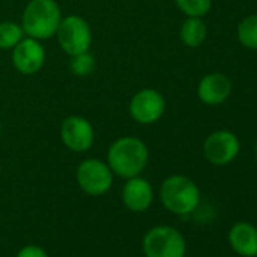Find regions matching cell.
I'll return each instance as SVG.
<instances>
[{
    "instance_id": "cell-1",
    "label": "cell",
    "mask_w": 257,
    "mask_h": 257,
    "mask_svg": "<svg viewBox=\"0 0 257 257\" xmlns=\"http://www.w3.org/2000/svg\"><path fill=\"white\" fill-rule=\"evenodd\" d=\"M150 152L147 144L137 137H121L115 140L106 153V164L113 176L124 180L141 176L149 165Z\"/></svg>"
},
{
    "instance_id": "cell-2",
    "label": "cell",
    "mask_w": 257,
    "mask_h": 257,
    "mask_svg": "<svg viewBox=\"0 0 257 257\" xmlns=\"http://www.w3.org/2000/svg\"><path fill=\"white\" fill-rule=\"evenodd\" d=\"M159 198L168 212L179 216H186L198 209L201 192L192 179L182 174H174L162 182Z\"/></svg>"
},
{
    "instance_id": "cell-3",
    "label": "cell",
    "mask_w": 257,
    "mask_h": 257,
    "mask_svg": "<svg viewBox=\"0 0 257 257\" xmlns=\"http://www.w3.org/2000/svg\"><path fill=\"white\" fill-rule=\"evenodd\" d=\"M62 17L56 0H31L23 11L20 25L26 37L46 41L55 37Z\"/></svg>"
},
{
    "instance_id": "cell-4",
    "label": "cell",
    "mask_w": 257,
    "mask_h": 257,
    "mask_svg": "<svg viewBox=\"0 0 257 257\" xmlns=\"http://www.w3.org/2000/svg\"><path fill=\"white\" fill-rule=\"evenodd\" d=\"M186 246L182 231L171 225H156L143 239V252L146 257H185Z\"/></svg>"
},
{
    "instance_id": "cell-5",
    "label": "cell",
    "mask_w": 257,
    "mask_h": 257,
    "mask_svg": "<svg viewBox=\"0 0 257 257\" xmlns=\"http://www.w3.org/2000/svg\"><path fill=\"white\" fill-rule=\"evenodd\" d=\"M55 37L61 50L68 56L88 52L92 44V31L89 23L76 14L62 17Z\"/></svg>"
},
{
    "instance_id": "cell-6",
    "label": "cell",
    "mask_w": 257,
    "mask_h": 257,
    "mask_svg": "<svg viewBox=\"0 0 257 257\" xmlns=\"http://www.w3.org/2000/svg\"><path fill=\"white\" fill-rule=\"evenodd\" d=\"M76 180L79 188L86 195L100 197L112 188L113 173L106 162L95 158H88L77 165Z\"/></svg>"
},
{
    "instance_id": "cell-7",
    "label": "cell",
    "mask_w": 257,
    "mask_h": 257,
    "mask_svg": "<svg viewBox=\"0 0 257 257\" xmlns=\"http://www.w3.org/2000/svg\"><path fill=\"white\" fill-rule=\"evenodd\" d=\"M167 110V100L164 94L155 88H144L138 91L128 101V115L141 124L150 125L158 122Z\"/></svg>"
},
{
    "instance_id": "cell-8",
    "label": "cell",
    "mask_w": 257,
    "mask_h": 257,
    "mask_svg": "<svg viewBox=\"0 0 257 257\" xmlns=\"http://www.w3.org/2000/svg\"><path fill=\"white\" fill-rule=\"evenodd\" d=\"M240 152V141L231 131L212 132L203 143V155L207 162L216 167L231 164Z\"/></svg>"
},
{
    "instance_id": "cell-9",
    "label": "cell",
    "mask_w": 257,
    "mask_h": 257,
    "mask_svg": "<svg viewBox=\"0 0 257 257\" xmlns=\"http://www.w3.org/2000/svg\"><path fill=\"white\" fill-rule=\"evenodd\" d=\"M61 141L74 153L88 152L95 141V131L89 119L80 115H70L61 124Z\"/></svg>"
},
{
    "instance_id": "cell-10",
    "label": "cell",
    "mask_w": 257,
    "mask_h": 257,
    "mask_svg": "<svg viewBox=\"0 0 257 257\" xmlns=\"http://www.w3.org/2000/svg\"><path fill=\"white\" fill-rule=\"evenodd\" d=\"M13 65L14 68L25 76L37 74L46 62V49L40 40L25 37L13 49Z\"/></svg>"
},
{
    "instance_id": "cell-11",
    "label": "cell",
    "mask_w": 257,
    "mask_h": 257,
    "mask_svg": "<svg viewBox=\"0 0 257 257\" xmlns=\"http://www.w3.org/2000/svg\"><path fill=\"white\" fill-rule=\"evenodd\" d=\"M121 200L124 206L135 213H141L150 209V206L155 201V189L152 183L141 177H131L127 179L122 191H121Z\"/></svg>"
},
{
    "instance_id": "cell-12",
    "label": "cell",
    "mask_w": 257,
    "mask_h": 257,
    "mask_svg": "<svg viewBox=\"0 0 257 257\" xmlns=\"http://www.w3.org/2000/svg\"><path fill=\"white\" fill-rule=\"evenodd\" d=\"M231 94V82L222 73H209L198 82L197 95L207 106L222 104Z\"/></svg>"
},
{
    "instance_id": "cell-13",
    "label": "cell",
    "mask_w": 257,
    "mask_h": 257,
    "mask_svg": "<svg viewBox=\"0 0 257 257\" xmlns=\"http://www.w3.org/2000/svg\"><path fill=\"white\" fill-rule=\"evenodd\" d=\"M230 248L240 257H257V227L248 221H237L228 230Z\"/></svg>"
},
{
    "instance_id": "cell-14",
    "label": "cell",
    "mask_w": 257,
    "mask_h": 257,
    "mask_svg": "<svg viewBox=\"0 0 257 257\" xmlns=\"http://www.w3.org/2000/svg\"><path fill=\"white\" fill-rule=\"evenodd\" d=\"M179 37L186 47L197 49L207 38V26L200 17H186V20L180 26Z\"/></svg>"
},
{
    "instance_id": "cell-15",
    "label": "cell",
    "mask_w": 257,
    "mask_h": 257,
    "mask_svg": "<svg viewBox=\"0 0 257 257\" xmlns=\"http://www.w3.org/2000/svg\"><path fill=\"white\" fill-rule=\"evenodd\" d=\"M237 41L249 50H257V14L245 17L236 31Z\"/></svg>"
},
{
    "instance_id": "cell-16",
    "label": "cell",
    "mask_w": 257,
    "mask_h": 257,
    "mask_svg": "<svg viewBox=\"0 0 257 257\" xmlns=\"http://www.w3.org/2000/svg\"><path fill=\"white\" fill-rule=\"evenodd\" d=\"M25 37L26 35L20 23L16 22L0 23V50H13Z\"/></svg>"
},
{
    "instance_id": "cell-17",
    "label": "cell",
    "mask_w": 257,
    "mask_h": 257,
    "mask_svg": "<svg viewBox=\"0 0 257 257\" xmlns=\"http://www.w3.org/2000/svg\"><path fill=\"white\" fill-rule=\"evenodd\" d=\"M95 67H97L95 56L92 53H89V50L79 53V55H74V56H70L68 68H70L71 74H74L76 77L91 76L94 73Z\"/></svg>"
},
{
    "instance_id": "cell-18",
    "label": "cell",
    "mask_w": 257,
    "mask_h": 257,
    "mask_svg": "<svg viewBox=\"0 0 257 257\" xmlns=\"http://www.w3.org/2000/svg\"><path fill=\"white\" fill-rule=\"evenodd\" d=\"M174 4L186 17L203 19L212 8V0H174Z\"/></svg>"
},
{
    "instance_id": "cell-19",
    "label": "cell",
    "mask_w": 257,
    "mask_h": 257,
    "mask_svg": "<svg viewBox=\"0 0 257 257\" xmlns=\"http://www.w3.org/2000/svg\"><path fill=\"white\" fill-rule=\"evenodd\" d=\"M16 257H49L47 251L38 245H26L19 249Z\"/></svg>"
},
{
    "instance_id": "cell-20",
    "label": "cell",
    "mask_w": 257,
    "mask_h": 257,
    "mask_svg": "<svg viewBox=\"0 0 257 257\" xmlns=\"http://www.w3.org/2000/svg\"><path fill=\"white\" fill-rule=\"evenodd\" d=\"M2 132H4V127H2V121H0V138H2Z\"/></svg>"
},
{
    "instance_id": "cell-21",
    "label": "cell",
    "mask_w": 257,
    "mask_h": 257,
    "mask_svg": "<svg viewBox=\"0 0 257 257\" xmlns=\"http://www.w3.org/2000/svg\"><path fill=\"white\" fill-rule=\"evenodd\" d=\"M254 155H255V159H257V143H255V146H254Z\"/></svg>"
},
{
    "instance_id": "cell-22",
    "label": "cell",
    "mask_w": 257,
    "mask_h": 257,
    "mask_svg": "<svg viewBox=\"0 0 257 257\" xmlns=\"http://www.w3.org/2000/svg\"><path fill=\"white\" fill-rule=\"evenodd\" d=\"M0 174H2V161H0Z\"/></svg>"
},
{
    "instance_id": "cell-23",
    "label": "cell",
    "mask_w": 257,
    "mask_h": 257,
    "mask_svg": "<svg viewBox=\"0 0 257 257\" xmlns=\"http://www.w3.org/2000/svg\"><path fill=\"white\" fill-rule=\"evenodd\" d=\"M185 257H188V255H185Z\"/></svg>"
}]
</instances>
